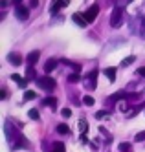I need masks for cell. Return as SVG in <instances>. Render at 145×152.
I'll return each instance as SVG.
<instances>
[{"label":"cell","instance_id":"obj_1","mask_svg":"<svg viewBox=\"0 0 145 152\" xmlns=\"http://www.w3.org/2000/svg\"><path fill=\"white\" fill-rule=\"evenodd\" d=\"M121 20H123V7L116 6L112 9V15H110V26L112 28H119L121 26Z\"/></svg>","mask_w":145,"mask_h":152},{"label":"cell","instance_id":"obj_2","mask_svg":"<svg viewBox=\"0 0 145 152\" xmlns=\"http://www.w3.org/2000/svg\"><path fill=\"white\" fill-rule=\"evenodd\" d=\"M85 88L90 90V92L97 88V70H92L86 77H85Z\"/></svg>","mask_w":145,"mask_h":152},{"label":"cell","instance_id":"obj_3","mask_svg":"<svg viewBox=\"0 0 145 152\" xmlns=\"http://www.w3.org/2000/svg\"><path fill=\"white\" fill-rule=\"evenodd\" d=\"M37 84L40 86V88H44V90H48V92H51V90H55V86H57L55 79H51V77H48V75H44V77H39V79H37Z\"/></svg>","mask_w":145,"mask_h":152},{"label":"cell","instance_id":"obj_4","mask_svg":"<svg viewBox=\"0 0 145 152\" xmlns=\"http://www.w3.org/2000/svg\"><path fill=\"white\" fill-rule=\"evenodd\" d=\"M6 136H7V139L11 141V143H15V141H18L22 137V134H20L17 128H13L11 121H6Z\"/></svg>","mask_w":145,"mask_h":152},{"label":"cell","instance_id":"obj_5","mask_svg":"<svg viewBox=\"0 0 145 152\" xmlns=\"http://www.w3.org/2000/svg\"><path fill=\"white\" fill-rule=\"evenodd\" d=\"M97 13H99V6H97V4H94V6H90L86 11L83 13V17L86 18V22H94L96 17H97Z\"/></svg>","mask_w":145,"mask_h":152},{"label":"cell","instance_id":"obj_6","mask_svg":"<svg viewBox=\"0 0 145 152\" xmlns=\"http://www.w3.org/2000/svg\"><path fill=\"white\" fill-rule=\"evenodd\" d=\"M15 15L18 20H26L29 17V7L26 6H15Z\"/></svg>","mask_w":145,"mask_h":152},{"label":"cell","instance_id":"obj_7","mask_svg":"<svg viewBox=\"0 0 145 152\" xmlns=\"http://www.w3.org/2000/svg\"><path fill=\"white\" fill-rule=\"evenodd\" d=\"M64 6H68V0H53V2H51V7H50L51 15H57L59 9L64 7Z\"/></svg>","mask_w":145,"mask_h":152},{"label":"cell","instance_id":"obj_8","mask_svg":"<svg viewBox=\"0 0 145 152\" xmlns=\"http://www.w3.org/2000/svg\"><path fill=\"white\" fill-rule=\"evenodd\" d=\"M72 20H74L77 26H81V28H85V26L88 24V22H86V18L83 17L81 13H74V15H72Z\"/></svg>","mask_w":145,"mask_h":152},{"label":"cell","instance_id":"obj_9","mask_svg":"<svg viewBox=\"0 0 145 152\" xmlns=\"http://www.w3.org/2000/svg\"><path fill=\"white\" fill-rule=\"evenodd\" d=\"M57 64H59V61H57V59H48V61H46V64H44V72H46V73L53 72Z\"/></svg>","mask_w":145,"mask_h":152},{"label":"cell","instance_id":"obj_10","mask_svg":"<svg viewBox=\"0 0 145 152\" xmlns=\"http://www.w3.org/2000/svg\"><path fill=\"white\" fill-rule=\"evenodd\" d=\"M7 61L11 62V64H15V66H18V64L22 62V57H20L18 53H9V55H7Z\"/></svg>","mask_w":145,"mask_h":152},{"label":"cell","instance_id":"obj_11","mask_svg":"<svg viewBox=\"0 0 145 152\" xmlns=\"http://www.w3.org/2000/svg\"><path fill=\"white\" fill-rule=\"evenodd\" d=\"M13 147H15V148H28V147H29V141L22 136L18 141H15V143H13Z\"/></svg>","mask_w":145,"mask_h":152},{"label":"cell","instance_id":"obj_12","mask_svg":"<svg viewBox=\"0 0 145 152\" xmlns=\"http://www.w3.org/2000/svg\"><path fill=\"white\" fill-rule=\"evenodd\" d=\"M39 55H40V53L35 50V51H31V53H29V55H28V66H33V64L39 61Z\"/></svg>","mask_w":145,"mask_h":152},{"label":"cell","instance_id":"obj_13","mask_svg":"<svg viewBox=\"0 0 145 152\" xmlns=\"http://www.w3.org/2000/svg\"><path fill=\"white\" fill-rule=\"evenodd\" d=\"M103 73L107 75V79H108L110 83L116 81V68H107V70H103Z\"/></svg>","mask_w":145,"mask_h":152},{"label":"cell","instance_id":"obj_14","mask_svg":"<svg viewBox=\"0 0 145 152\" xmlns=\"http://www.w3.org/2000/svg\"><path fill=\"white\" fill-rule=\"evenodd\" d=\"M11 79H13L15 83H18V86H20V88H26L28 79H22V77H20V75H17V73H13V75H11Z\"/></svg>","mask_w":145,"mask_h":152},{"label":"cell","instance_id":"obj_15","mask_svg":"<svg viewBox=\"0 0 145 152\" xmlns=\"http://www.w3.org/2000/svg\"><path fill=\"white\" fill-rule=\"evenodd\" d=\"M44 104H48L51 110H57V99H55V97H46V99H44Z\"/></svg>","mask_w":145,"mask_h":152},{"label":"cell","instance_id":"obj_16","mask_svg":"<svg viewBox=\"0 0 145 152\" xmlns=\"http://www.w3.org/2000/svg\"><path fill=\"white\" fill-rule=\"evenodd\" d=\"M51 152H66L64 143H53L51 145Z\"/></svg>","mask_w":145,"mask_h":152},{"label":"cell","instance_id":"obj_17","mask_svg":"<svg viewBox=\"0 0 145 152\" xmlns=\"http://www.w3.org/2000/svg\"><path fill=\"white\" fill-rule=\"evenodd\" d=\"M26 79H28V81H29V79H37V73H35L33 66H28V70H26Z\"/></svg>","mask_w":145,"mask_h":152},{"label":"cell","instance_id":"obj_18","mask_svg":"<svg viewBox=\"0 0 145 152\" xmlns=\"http://www.w3.org/2000/svg\"><path fill=\"white\" fill-rule=\"evenodd\" d=\"M79 130L83 134L88 132V121H86V119H81V121H79Z\"/></svg>","mask_w":145,"mask_h":152},{"label":"cell","instance_id":"obj_19","mask_svg":"<svg viewBox=\"0 0 145 152\" xmlns=\"http://www.w3.org/2000/svg\"><path fill=\"white\" fill-rule=\"evenodd\" d=\"M57 132H59V134H68V132H70V128H68V125L61 123V125H57Z\"/></svg>","mask_w":145,"mask_h":152},{"label":"cell","instance_id":"obj_20","mask_svg":"<svg viewBox=\"0 0 145 152\" xmlns=\"http://www.w3.org/2000/svg\"><path fill=\"white\" fill-rule=\"evenodd\" d=\"M83 103H85L86 106H92L96 101H94V97H92V95H85V97H83Z\"/></svg>","mask_w":145,"mask_h":152},{"label":"cell","instance_id":"obj_21","mask_svg":"<svg viewBox=\"0 0 145 152\" xmlns=\"http://www.w3.org/2000/svg\"><path fill=\"white\" fill-rule=\"evenodd\" d=\"M35 97H37V94H35V92H31V90L24 92V99H26V101H29V99H35Z\"/></svg>","mask_w":145,"mask_h":152},{"label":"cell","instance_id":"obj_22","mask_svg":"<svg viewBox=\"0 0 145 152\" xmlns=\"http://www.w3.org/2000/svg\"><path fill=\"white\" fill-rule=\"evenodd\" d=\"M99 134H101V137H105V141H107V143H108V141L112 139V137L108 136V132H107V130H105V128H103V126L99 128Z\"/></svg>","mask_w":145,"mask_h":152},{"label":"cell","instance_id":"obj_23","mask_svg":"<svg viewBox=\"0 0 145 152\" xmlns=\"http://www.w3.org/2000/svg\"><path fill=\"white\" fill-rule=\"evenodd\" d=\"M138 33H140L141 37H145V18L140 20V29H138Z\"/></svg>","mask_w":145,"mask_h":152},{"label":"cell","instance_id":"obj_24","mask_svg":"<svg viewBox=\"0 0 145 152\" xmlns=\"http://www.w3.org/2000/svg\"><path fill=\"white\" fill-rule=\"evenodd\" d=\"M68 81L70 83H77V81H81V75L79 73H72V75H68Z\"/></svg>","mask_w":145,"mask_h":152},{"label":"cell","instance_id":"obj_25","mask_svg":"<svg viewBox=\"0 0 145 152\" xmlns=\"http://www.w3.org/2000/svg\"><path fill=\"white\" fill-rule=\"evenodd\" d=\"M29 117H31L33 121H39V119H40V117H39V112L35 110V108H31V110H29Z\"/></svg>","mask_w":145,"mask_h":152},{"label":"cell","instance_id":"obj_26","mask_svg":"<svg viewBox=\"0 0 145 152\" xmlns=\"http://www.w3.org/2000/svg\"><path fill=\"white\" fill-rule=\"evenodd\" d=\"M132 62H134V57L130 55V57H127V59L121 61V66H129V64H132Z\"/></svg>","mask_w":145,"mask_h":152},{"label":"cell","instance_id":"obj_27","mask_svg":"<svg viewBox=\"0 0 145 152\" xmlns=\"http://www.w3.org/2000/svg\"><path fill=\"white\" fill-rule=\"evenodd\" d=\"M140 110H141V104H138V106H136V108H132V110H130V112H129V117H134V115H136V114H138V112H140Z\"/></svg>","mask_w":145,"mask_h":152},{"label":"cell","instance_id":"obj_28","mask_svg":"<svg viewBox=\"0 0 145 152\" xmlns=\"http://www.w3.org/2000/svg\"><path fill=\"white\" fill-rule=\"evenodd\" d=\"M119 150H121V152H129V150H130V143H121V145H119Z\"/></svg>","mask_w":145,"mask_h":152},{"label":"cell","instance_id":"obj_29","mask_svg":"<svg viewBox=\"0 0 145 152\" xmlns=\"http://www.w3.org/2000/svg\"><path fill=\"white\" fill-rule=\"evenodd\" d=\"M61 115H63V117H70L72 110H70V108H63V110H61Z\"/></svg>","mask_w":145,"mask_h":152},{"label":"cell","instance_id":"obj_30","mask_svg":"<svg viewBox=\"0 0 145 152\" xmlns=\"http://www.w3.org/2000/svg\"><path fill=\"white\" fill-rule=\"evenodd\" d=\"M107 115H108V112H107V110H99V112L96 114V117H97V119H103V117H107Z\"/></svg>","mask_w":145,"mask_h":152},{"label":"cell","instance_id":"obj_31","mask_svg":"<svg viewBox=\"0 0 145 152\" xmlns=\"http://www.w3.org/2000/svg\"><path fill=\"white\" fill-rule=\"evenodd\" d=\"M134 141H145V132H140V134H136V137H134Z\"/></svg>","mask_w":145,"mask_h":152},{"label":"cell","instance_id":"obj_32","mask_svg":"<svg viewBox=\"0 0 145 152\" xmlns=\"http://www.w3.org/2000/svg\"><path fill=\"white\" fill-rule=\"evenodd\" d=\"M39 6V0H29V7H37Z\"/></svg>","mask_w":145,"mask_h":152},{"label":"cell","instance_id":"obj_33","mask_svg":"<svg viewBox=\"0 0 145 152\" xmlns=\"http://www.w3.org/2000/svg\"><path fill=\"white\" fill-rule=\"evenodd\" d=\"M138 75H145V66H141V68H138Z\"/></svg>","mask_w":145,"mask_h":152},{"label":"cell","instance_id":"obj_34","mask_svg":"<svg viewBox=\"0 0 145 152\" xmlns=\"http://www.w3.org/2000/svg\"><path fill=\"white\" fill-rule=\"evenodd\" d=\"M20 2H22V0H13V4H15V6H20Z\"/></svg>","mask_w":145,"mask_h":152},{"label":"cell","instance_id":"obj_35","mask_svg":"<svg viewBox=\"0 0 145 152\" xmlns=\"http://www.w3.org/2000/svg\"><path fill=\"white\" fill-rule=\"evenodd\" d=\"M127 2H130V0H127Z\"/></svg>","mask_w":145,"mask_h":152}]
</instances>
